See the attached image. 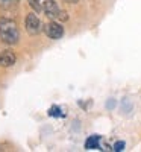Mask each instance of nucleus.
<instances>
[{
	"instance_id": "obj_6",
	"label": "nucleus",
	"mask_w": 141,
	"mask_h": 152,
	"mask_svg": "<svg viewBox=\"0 0 141 152\" xmlns=\"http://www.w3.org/2000/svg\"><path fill=\"white\" fill-rule=\"evenodd\" d=\"M99 143H100V137L99 135H91V137L86 138L85 149H97L99 148Z\"/></svg>"
},
{
	"instance_id": "obj_8",
	"label": "nucleus",
	"mask_w": 141,
	"mask_h": 152,
	"mask_svg": "<svg viewBox=\"0 0 141 152\" xmlns=\"http://www.w3.org/2000/svg\"><path fill=\"white\" fill-rule=\"evenodd\" d=\"M49 116L61 117V116H64V114H62V111H61V108H59V107H52V108H50V111H49Z\"/></svg>"
},
{
	"instance_id": "obj_12",
	"label": "nucleus",
	"mask_w": 141,
	"mask_h": 152,
	"mask_svg": "<svg viewBox=\"0 0 141 152\" xmlns=\"http://www.w3.org/2000/svg\"><path fill=\"white\" fill-rule=\"evenodd\" d=\"M0 3H2V5H6V3H11V2H9V0H0Z\"/></svg>"
},
{
	"instance_id": "obj_5",
	"label": "nucleus",
	"mask_w": 141,
	"mask_h": 152,
	"mask_svg": "<svg viewBox=\"0 0 141 152\" xmlns=\"http://www.w3.org/2000/svg\"><path fill=\"white\" fill-rule=\"evenodd\" d=\"M17 61V56H15V52L12 49H3L0 50V67H12Z\"/></svg>"
},
{
	"instance_id": "obj_7",
	"label": "nucleus",
	"mask_w": 141,
	"mask_h": 152,
	"mask_svg": "<svg viewBox=\"0 0 141 152\" xmlns=\"http://www.w3.org/2000/svg\"><path fill=\"white\" fill-rule=\"evenodd\" d=\"M28 3L31 5V8L36 12H40V11H43V3H41V0H28Z\"/></svg>"
},
{
	"instance_id": "obj_10",
	"label": "nucleus",
	"mask_w": 141,
	"mask_h": 152,
	"mask_svg": "<svg viewBox=\"0 0 141 152\" xmlns=\"http://www.w3.org/2000/svg\"><path fill=\"white\" fill-rule=\"evenodd\" d=\"M62 2H65V3H68V5H78L79 0H62Z\"/></svg>"
},
{
	"instance_id": "obj_11",
	"label": "nucleus",
	"mask_w": 141,
	"mask_h": 152,
	"mask_svg": "<svg viewBox=\"0 0 141 152\" xmlns=\"http://www.w3.org/2000/svg\"><path fill=\"white\" fill-rule=\"evenodd\" d=\"M114 105H115V102H114V99H111V102H108V108H114Z\"/></svg>"
},
{
	"instance_id": "obj_1",
	"label": "nucleus",
	"mask_w": 141,
	"mask_h": 152,
	"mask_svg": "<svg viewBox=\"0 0 141 152\" xmlns=\"http://www.w3.org/2000/svg\"><path fill=\"white\" fill-rule=\"evenodd\" d=\"M0 41L8 46H14L20 41V31L14 20L6 17L0 18Z\"/></svg>"
},
{
	"instance_id": "obj_2",
	"label": "nucleus",
	"mask_w": 141,
	"mask_h": 152,
	"mask_svg": "<svg viewBox=\"0 0 141 152\" xmlns=\"http://www.w3.org/2000/svg\"><path fill=\"white\" fill-rule=\"evenodd\" d=\"M43 11H44L46 17L50 18V20H68L67 14L59 8L56 0H44L43 2Z\"/></svg>"
},
{
	"instance_id": "obj_3",
	"label": "nucleus",
	"mask_w": 141,
	"mask_h": 152,
	"mask_svg": "<svg viewBox=\"0 0 141 152\" xmlns=\"http://www.w3.org/2000/svg\"><path fill=\"white\" fill-rule=\"evenodd\" d=\"M24 28H26V32L29 35H38L43 29V24L40 17L36 15V12H29L26 15V21H24Z\"/></svg>"
},
{
	"instance_id": "obj_4",
	"label": "nucleus",
	"mask_w": 141,
	"mask_h": 152,
	"mask_svg": "<svg viewBox=\"0 0 141 152\" xmlns=\"http://www.w3.org/2000/svg\"><path fill=\"white\" fill-rule=\"evenodd\" d=\"M44 31H46V35L50 38V40H59V38H62V35H64V26L61 23L55 21V20L49 21L44 26Z\"/></svg>"
},
{
	"instance_id": "obj_9",
	"label": "nucleus",
	"mask_w": 141,
	"mask_h": 152,
	"mask_svg": "<svg viewBox=\"0 0 141 152\" xmlns=\"http://www.w3.org/2000/svg\"><path fill=\"white\" fill-rule=\"evenodd\" d=\"M124 142H117V143H115L114 145V151L115 152H121V151H124Z\"/></svg>"
}]
</instances>
